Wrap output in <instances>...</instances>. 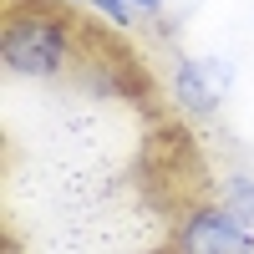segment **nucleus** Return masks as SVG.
<instances>
[{
    "label": "nucleus",
    "instance_id": "nucleus-6",
    "mask_svg": "<svg viewBox=\"0 0 254 254\" xmlns=\"http://www.w3.org/2000/svg\"><path fill=\"white\" fill-rule=\"evenodd\" d=\"M122 5L132 10V15H158V10L168 5V0H122Z\"/></svg>",
    "mask_w": 254,
    "mask_h": 254
},
{
    "label": "nucleus",
    "instance_id": "nucleus-5",
    "mask_svg": "<svg viewBox=\"0 0 254 254\" xmlns=\"http://www.w3.org/2000/svg\"><path fill=\"white\" fill-rule=\"evenodd\" d=\"M87 5H97L102 15H107V20H112V26H132V20H137L132 10H127V5H122V0H87Z\"/></svg>",
    "mask_w": 254,
    "mask_h": 254
},
{
    "label": "nucleus",
    "instance_id": "nucleus-4",
    "mask_svg": "<svg viewBox=\"0 0 254 254\" xmlns=\"http://www.w3.org/2000/svg\"><path fill=\"white\" fill-rule=\"evenodd\" d=\"M224 208L254 224V173H229L224 178Z\"/></svg>",
    "mask_w": 254,
    "mask_h": 254
},
{
    "label": "nucleus",
    "instance_id": "nucleus-7",
    "mask_svg": "<svg viewBox=\"0 0 254 254\" xmlns=\"http://www.w3.org/2000/svg\"><path fill=\"white\" fill-rule=\"evenodd\" d=\"M66 5H87V0H66Z\"/></svg>",
    "mask_w": 254,
    "mask_h": 254
},
{
    "label": "nucleus",
    "instance_id": "nucleus-3",
    "mask_svg": "<svg viewBox=\"0 0 254 254\" xmlns=\"http://www.w3.org/2000/svg\"><path fill=\"white\" fill-rule=\"evenodd\" d=\"M168 87H173V102L183 112L208 117V112H219V102L234 87V66H229L224 56H178Z\"/></svg>",
    "mask_w": 254,
    "mask_h": 254
},
{
    "label": "nucleus",
    "instance_id": "nucleus-1",
    "mask_svg": "<svg viewBox=\"0 0 254 254\" xmlns=\"http://www.w3.org/2000/svg\"><path fill=\"white\" fill-rule=\"evenodd\" d=\"M0 56H5V71L15 76H31V81L61 76L76 56V26L51 5H10Z\"/></svg>",
    "mask_w": 254,
    "mask_h": 254
},
{
    "label": "nucleus",
    "instance_id": "nucleus-2",
    "mask_svg": "<svg viewBox=\"0 0 254 254\" xmlns=\"http://www.w3.org/2000/svg\"><path fill=\"white\" fill-rule=\"evenodd\" d=\"M173 249L178 254H254V224L229 214L224 203H208L178 224Z\"/></svg>",
    "mask_w": 254,
    "mask_h": 254
}]
</instances>
